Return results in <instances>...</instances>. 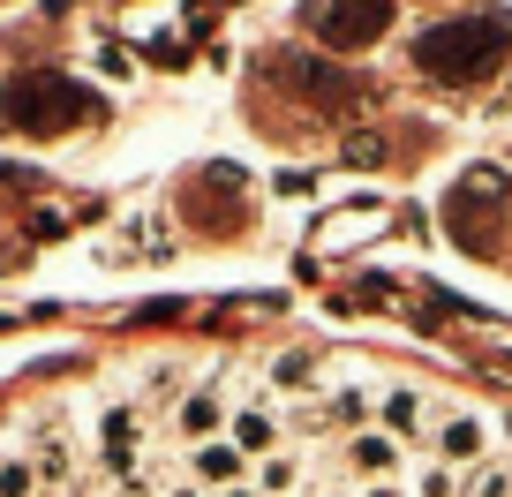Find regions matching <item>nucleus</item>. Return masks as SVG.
I'll use <instances>...</instances> for the list:
<instances>
[{
  "instance_id": "12",
  "label": "nucleus",
  "mask_w": 512,
  "mask_h": 497,
  "mask_svg": "<svg viewBox=\"0 0 512 497\" xmlns=\"http://www.w3.org/2000/svg\"><path fill=\"white\" fill-rule=\"evenodd\" d=\"M422 415H430V400H422L415 385H392L377 400V430L384 437H422Z\"/></svg>"
},
{
  "instance_id": "23",
  "label": "nucleus",
  "mask_w": 512,
  "mask_h": 497,
  "mask_svg": "<svg viewBox=\"0 0 512 497\" xmlns=\"http://www.w3.org/2000/svg\"><path fill=\"white\" fill-rule=\"evenodd\" d=\"M0 189H16V196H31V189H38V174H31V166H8V159H0Z\"/></svg>"
},
{
  "instance_id": "5",
  "label": "nucleus",
  "mask_w": 512,
  "mask_h": 497,
  "mask_svg": "<svg viewBox=\"0 0 512 497\" xmlns=\"http://www.w3.org/2000/svg\"><path fill=\"white\" fill-rule=\"evenodd\" d=\"M272 76L287 83L294 98H309V106H324V113H339L362 83H354V68L347 61H317V53H279L272 61Z\"/></svg>"
},
{
  "instance_id": "6",
  "label": "nucleus",
  "mask_w": 512,
  "mask_h": 497,
  "mask_svg": "<svg viewBox=\"0 0 512 497\" xmlns=\"http://www.w3.org/2000/svg\"><path fill=\"white\" fill-rule=\"evenodd\" d=\"M98 460H106L113 482H144V407L113 400L98 415Z\"/></svg>"
},
{
  "instance_id": "18",
  "label": "nucleus",
  "mask_w": 512,
  "mask_h": 497,
  "mask_svg": "<svg viewBox=\"0 0 512 497\" xmlns=\"http://www.w3.org/2000/svg\"><path fill=\"white\" fill-rule=\"evenodd\" d=\"M354 460H362L369 467V475H392V467H400V452H392V437H354Z\"/></svg>"
},
{
  "instance_id": "14",
  "label": "nucleus",
  "mask_w": 512,
  "mask_h": 497,
  "mask_svg": "<svg viewBox=\"0 0 512 497\" xmlns=\"http://www.w3.org/2000/svg\"><path fill=\"white\" fill-rule=\"evenodd\" d=\"M264 377H272V392H317V354H279Z\"/></svg>"
},
{
  "instance_id": "16",
  "label": "nucleus",
  "mask_w": 512,
  "mask_h": 497,
  "mask_svg": "<svg viewBox=\"0 0 512 497\" xmlns=\"http://www.w3.org/2000/svg\"><path fill=\"white\" fill-rule=\"evenodd\" d=\"M294 482H302V467H294V452H272V460L256 467V497H294Z\"/></svg>"
},
{
  "instance_id": "1",
  "label": "nucleus",
  "mask_w": 512,
  "mask_h": 497,
  "mask_svg": "<svg viewBox=\"0 0 512 497\" xmlns=\"http://www.w3.org/2000/svg\"><path fill=\"white\" fill-rule=\"evenodd\" d=\"M505 53H512V16L505 8H475V16L430 23V31L415 38V68L437 76V83H490Z\"/></svg>"
},
{
  "instance_id": "2",
  "label": "nucleus",
  "mask_w": 512,
  "mask_h": 497,
  "mask_svg": "<svg viewBox=\"0 0 512 497\" xmlns=\"http://www.w3.org/2000/svg\"><path fill=\"white\" fill-rule=\"evenodd\" d=\"M98 113V91H83L68 68H23L0 83V129L8 136H61Z\"/></svg>"
},
{
  "instance_id": "15",
  "label": "nucleus",
  "mask_w": 512,
  "mask_h": 497,
  "mask_svg": "<svg viewBox=\"0 0 512 497\" xmlns=\"http://www.w3.org/2000/svg\"><path fill=\"white\" fill-rule=\"evenodd\" d=\"M324 415H332L339 430H362V422H369V392L362 385H332V392H324Z\"/></svg>"
},
{
  "instance_id": "9",
  "label": "nucleus",
  "mask_w": 512,
  "mask_h": 497,
  "mask_svg": "<svg viewBox=\"0 0 512 497\" xmlns=\"http://www.w3.org/2000/svg\"><path fill=\"white\" fill-rule=\"evenodd\" d=\"M189 475H196V490H241L249 482V452L234 445V437H211V445H196L189 452Z\"/></svg>"
},
{
  "instance_id": "22",
  "label": "nucleus",
  "mask_w": 512,
  "mask_h": 497,
  "mask_svg": "<svg viewBox=\"0 0 512 497\" xmlns=\"http://www.w3.org/2000/svg\"><path fill=\"white\" fill-rule=\"evenodd\" d=\"M144 392H151V400H174V392H181V369H151Z\"/></svg>"
},
{
  "instance_id": "27",
  "label": "nucleus",
  "mask_w": 512,
  "mask_h": 497,
  "mask_svg": "<svg viewBox=\"0 0 512 497\" xmlns=\"http://www.w3.org/2000/svg\"><path fill=\"white\" fill-rule=\"evenodd\" d=\"M505 437H512V415H505Z\"/></svg>"
},
{
  "instance_id": "26",
  "label": "nucleus",
  "mask_w": 512,
  "mask_h": 497,
  "mask_svg": "<svg viewBox=\"0 0 512 497\" xmlns=\"http://www.w3.org/2000/svg\"><path fill=\"white\" fill-rule=\"evenodd\" d=\"M226 497H256V482H241V490H226Z\"/></svg>"
},
{
  "instance_id": "19",
  "label": "nucleus",
  "mask_w": 512,
  "mask_h": 497,
  "mask_svg": "<svg viewBox=\"0 0 512 497\" xmlns=\"http://www.w3.org/2000/svg\"><path fill=\"white\" fill-rule=\"evenodd\" d=\"M415 497H460V475H452L445 460H430V467L415 475Z\"/></svg>"
},
{
  "instance_id": "8",
  "label": "nucleus",
  "mask_w": 512,
  "mask_h": 497,
  "mask_svg": "<svg viewBox=\"0 0 512 497\" xmlns=\"http://www.w3.org/2000/svg\"><path fill=\"white\" fill-rule=\"evenodd\" d=\"M31 467H38V490H76V445L61 437L53 415L31 422Z\"/></svg>"
},
{
  "instance_id": "20",
  "label": "nucleus",
  "mask_w": 512,
  "mask_h": 497,
  "mask_svg": "<svg viewBox=\"0 0 512 497\" xmlns=\"http://www.w3.org/2000/svg\"><path fill=\"white\" fill-rule=\"evenodd\" d=\"M460 497H512V467H475V482Z\"/></svg>"
},
{
  "instance_id": "25",
  "label": "nucleus",
  "mask_w": 512,
  "mask_h": 497,
  "mask_svg": "<svg viewBox=\"0 0 512 497\" xmlns=\"http://www.w3.org/2000/svg\"><path fill=\"white\" fill-rule=\"evenodd\" d=\"M166 497H204V490H196V482H166Z\"/></svg>"
},
{
  "instance_id": "11",
  "label": "nucleus",
  "mask_w": 512,
  "mask_h": 497,
  "mask_svg": "<svg viewBox=\"0 0 512 497\" xmlns=\"http://www.w3.org/2000/svg\"><path fill=\"white\" fill-rule=\"evenodd\" d=\"M174 437L181 445H211V437H226V385H204V392H189L181 400V415H174Z\"/></svg>"
},
{
  "instance_id": "17",
  "label": "nucleus",
  "mask_w": 512,
  "mask_h": 497,
  "mask_svg": "<svg viewBox=\"0 0 512 497\" xmlns=\"http://www.w3.org/2000/svg\"><path fill=\"white\" fill-rule=\"evenodd\" d=\"M0 497H38V467H31V452H0Z\"/></svg>"
},
{
  "instance_id": "13",
  "label": "nucleus",
  "mask_w": 512,
  "mask_h": 497,
  "mask_svg": "<svg viewBox=\"0 0 512 497\" xmlns=\"http://www.w3.org/2000/svg\"><path fill=\"white\" fill-rule=\"evenodd\" d=\"M226 437H234V445L256 460V452H272V445H279V415H272L264 400H249V407H234V430H226Z\"/></svg>"
},
{
  "instance_id": "7",
  "label": "nucleus",
  "mask_w": 512,
  "mask_h": 497,
  "mask_svg": "<svg viewBox=\"0 0 512 497\" xmlns=\"http://www.w3.org/2000/svg\"><path fill=\"white\" fill-rule=\"evenodd\" d=\"M241 166H204V174H196V189H189V211L204 226H234L241 219Z\"/></svg>"
},
{
  "instance_id": "21",
  "label": "nucleus",
  "mask_w": 512,
  "mask_h": 497,
  "mask_svg": "<svg viewBox=\"0 0 512 497\" xmlns=\"http://www.w3.org/2000/svg\"><path fill=\"white\" fill-rule=\"evenodd\" d=\"M377 159H384V136L377 129H354L347 136V166H377Z\"/></svg>"
},
{
  "instance_id": "24",
  "label": "nucleus",
  "mask_w": 512,
  "mask_h": 497,
  "mask_svg": "<svg viewBox=\"0 0 512 497\" xmlns=\"http://www.w3.org/2000/svg\"><path fill=\"white\" fill-rule=\"evenodd\" d=\"M354 497H407V482H400V475H369Z\"/></svg>"
},
{
  "instance_id": "10",
  "label": "nucleus",
  "mask_w": 512,
  "mask_h": 497,
  "mask_svg": "<svg viewBox=\"0 0 512 497\" xmlns=\"http://www.w3.org/2000/svg\"><path fill=\"white\" fill-rule=\"evenodd\" d=\"M482 445H490V422L475 415V407H445V415H437V460L445 467H475L482 460Z\"/></svg>"
},
{
  "instance_id": "4",
  "label": "nucleus",
  "mask_w": 512,
  "mask_h": 497,
  "mask_svg": "<svg viewBox=\"0 0 512 497\" xmlns=\"http://www.w3.org/2000/svg\"><path fill=\"white\" fill-rule=\"evenodd\" d=\"M302 23L339 53H362L392 31V0H302Z\"/></svg>"
},
{
  "instance_id": "3",
  "label": "nucleus",
  "mask_w": 512,
  "mask_h": 497,
  "mask_svg": "<svg viewBox=\"0 0 512 497\" xmlns=\"http://www.w3.org/2000/svg\"><path fill=\"white\" fill-rule=\"evenodd\" d=\"M445 234L475 257H497L505 249V174L497 166H467L445 196Z\"/></svg>"
}]
</instances>
